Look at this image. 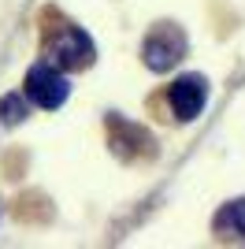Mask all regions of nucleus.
Here are the masks:
<instances>
[{"label":"nucleus","instance_id":"obj_3","mask_svg":"<svg viewBox=\"0 0 245 249\" xmlns=\"http://www.w3.org/2000/svg\"><path fill=\"white\" fill-rule=\"evenodd\" d=\"M204 101H208V82H204L201 74H182L178 82L171 86V93H167V104H171L175 119H197L204 112Z\"/></svg>","mask_w":245,"mask_h":249},{"label":"nucleus","instance_id":"obj_2","mask_svg":"<svg viewBox=\"0 0 245 249\" xmlns=\"http://www.w3.org/2000/svg\"><path fill=\"white\" fill-rule=\"evenodd\" d=\"M67 93H71V86H67V78H63V71L56 67V63H37V67H30V74H26V97H30L34 104H41V108H60L63 101H67Z\"/></svg>","mask_w":245,"mask_h":249},{"label":"nucleus","instance_id":"obj_1","mask_svg":"<svg viewBox=\"0 0 245 249\" xmlns=\"http://www.w3.org/2000/svg\"><path fill=\"white\" fill-rule=\"evenodd\" d=\"M141 56H145V67L149 71H167V67H175V63L186 56V34L178 30V26H156L149 37H145L141 45Z\"/></svg>","mask_w":245,"mask_h":249},{"label":"nucleus","instance_id":"obj_5","mask_svg":"<svg viewBox=\"0 0 245 249\" xmlns=\"http://www.w3.org/2000/svg\"><path fill=\"white\" fill-rule=\"evenodd\" d=\"M215 231L245 238V201H230L227 208H219V216H215Z\"/></svg>","mask_w":245,"mask_h":249},{"label":"nucleus","instance_id":"obj_6","mask_svg":"<svg viewBox=\"0 0 245 249\" xmlns=\"http://www.w3.org/2000/svg\"><path fill=\"white\" fill-rule=\"evenodd\" d=\"M0 119H4V123H22V119H26V101H22L19 93H8L0 101Z\"/></svg>","mask_w":245,"mask_h":249},{"label":"nucleus","instance_id":"obj_4","mask_svg":"<svg viewBox=\"0 0 245 249\" xmlns=\"http://www.w3.org/2000/svg\"><path fill=\"white\" fill-rule=\"evenodd\" d=\"M89 60H93V41L78 26H67V30H60L52 37L49 63H56V67H86Z\"/></svg>","mask_w":245,"mask_h":249}]
</instances>
